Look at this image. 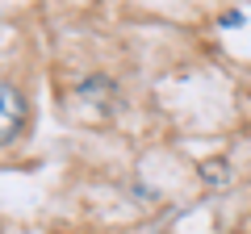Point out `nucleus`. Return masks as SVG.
<instances>
[{
	"instance_id": "f257e3e1",
	"label": "nucleus",
	"mask_w": 251,
	"mask_h": 234,
	"mask_svg": "<svg viewBox=\"0 0 251 234\" xmlns=\"http://www.w3.org/2000/svg\"><path fill=\"white\" fill-rule=\"evenodd\" d=\"M21 126H25V100H21V92L13 84L0 80V146L13 142Z\"/></svg>"
},
{
	"instance_id": "f03ea898",
	"label": "nucleus",
	"mask_w": 251,
	"mask_h": 234,
	"mask_svg": "<svg viewBox=\"0 0 251 234\" xmlns=\"http://www.w3.org/2000/svg\"><path fill=\"white\" fill-rule=\"evenodd\" d=\"M201 176H205L209 184H222V180H226V163H222V159H209V163H201Z\"/></svg>"
},
{
	"instance_id": "7ed1b4c3",
	"label": "nucleus",
	"mask_w": 251,
	"mask_h": 234,
	"mask_svg": "<svg viewBox=\"0 0 251 234\" xmlns=\"http://www.w3.org/2000/svg\"><path fill=\"white\" fill-rule=\"evenodd\" d=\"M222 25H226V29H234V25H243V13H222Z\"/></svg>"
}]
</instances>
